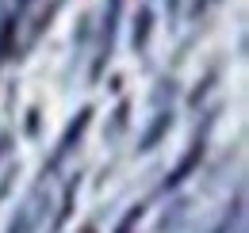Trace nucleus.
Listing matches in <instances>:
<instances>
[{"label":"nucleus","instance_id":"nucleus-4","mask_svg":"<svg viewBox=\"0 0 249 233\" xmlns=\"http://www.w3.org/2000/svg\"><path fill=\"white\" fill-rule=\"evenodd\" d=\"M203 4H207V0H196V4H192V12H199V8H203Z\"/></svg>","mask_w":249,"mask_h":233},{"label":"nucleus","instance_id":"nucleus-2","mask_svg":"<svg viewBox=\"0 0 249 233\" xmlns=\"http://www.w3.org/2000/svg\"><path fill=\"white\" fill-rule=\"evenodd\" d=\"M89 122H92V107H85L81 115H77L73 122H69V126H65V134H62V146H58V153H54V161H62L65 153L73 149V142H81V134L89 130Z\"/></svg>","mask_w":249,"mask_h":233},{"label":"nucleus","instance_id":"nucleus-3","mask_svg":"<svg viewBox=\"0 0 249 233\" xmlns=\"http://www.w3.org/2000/svg\"><path fill=\"white\" fill-rule=\"evenodd\" d=\"M146 38H150V12H142V16H138V23H134V50H142V46H146Z\"/></svg>","mask_w":249,"mask_h":233},{"label":"nucleus","instance_id":"nucleus-1","mask_svg":"<svg viewBox=\"0 0 249 233\" xmlns=\"http://www.w3.org/2000/svg\"><path fill=\"white\" fill-rule=\"evenodd\" d=\"M119 8H123V0H107V12H104V27H100V54H96L92 77H100V73H104V61L111 58V46H115V19H119Z\"/></svg>","mask_w":249,"mask_h":233}]
</instances>
